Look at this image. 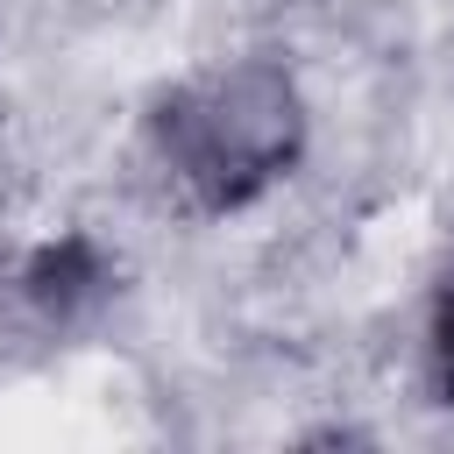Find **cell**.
<instances>
[{"instance_id": "3", "label": "cell", "mask_w": 454, "mask_h": 454, "mask_svg": "<svg viewBox=\"0 0 454 454\" xmlns=\"http://www.w3.org/2000/svg\"><path fill=\"white\" fill-rule=\"evenodd\" d=\"M433 383H440V397L454 404V262H447L440 298H433Z\"/></svg>"}, {"instance_id": "1", "label": "cell", "mask_w": 454, "mask_h": 454, "mask_svg": "<svg viewBox=\"0 0 454 454\" xmlns=\"http://www.w3.org/2000/svg\"><path fill=\"white\" fill-rule=\"evenodd\" d=\"M298 149H305V99L291 71L262 57L213 64L149 106V163L206 220L255 206L277 177H291Z\"/></svg>"}, {"instance_id": "2", "label": "cell", "mask_w": 454, "mask_h": 454, "mask_svg": "<svg viewBox=\"0 0 454 454\" xmlns=\"http://www.w3.org/2000/svg\"><path fill=\"white\" fill-rule=\"evenodd\" d=\"M99 291H106V255H99L92 234H57V241L28 248V262H21V298L43 319H71Z\"/></svg>"}]
</instances>
